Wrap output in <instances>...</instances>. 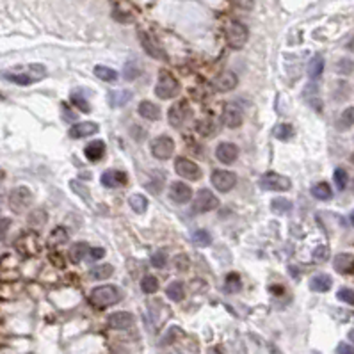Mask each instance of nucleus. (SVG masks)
<instances>
[{"mask_svg": "<svg viewBox=\"0 0 354 354\" xmlns=\"http://www.w3.org/2000/svg\"><path fill=\"white\" fill-rule=\"evenodd\" d=\"M155 94L162 100H171L180 94V84L169 72L158 73V82L155 86Z\"/></svg>", "mask_w": 354, "mask_h": 354, "instance_id": "f03ea898", "label": "nucleus"}, {"mask_svg": "<svg viewBox=\"0 0 354 354\" xmlns=\"http://www.w3.org/2000/svg\"><path fill=\"white\" fill-rule=\"evenodd\" d=\"M167 117H169L171 127L180 128L182 125H184L185 121L191 117V107H189L187 100H180V102H176L174 105H171Z\"/></svg>", "mask_w": 354, "mask_h": 354, "instance_id": "1a4fd4ad", "label": "nucleus"}, {"mask_svg": "<svg viewBox=\"0 0 354 354\" xmlns=\"http://www.w3.org/2000/svg\"><path fill=\"white\" fill-rule=\"evenodd\" d=\"M128 180L127 173L123 171H117V169H109L100 176V182H102L103 187H109V189H114V187H121L125 185Z\"/></svg>", "mask_w": 354, "mask_h": 354, "instance_id": "dca6fc26", "label": "nucleus"}, {"mask_svg": "<svg viewBox=\"0 0 354 354\" xmlns=\"http://www.w3.org/2000/svg\"><path fill=\"white\" fill-rule=\"evenodd\" d=\"M350 162H352V164H354V153H352V155H350Z\"/></svg>", "mask_w": 354, "mask_h": 354, "instance_id": "052dcab7", "label": "nucleus"}, {"mask_svg": "<svg viewBox=\"0 0 354 354\" xmlns=\"http://www.w3.org/2000/svg\"><path fill=\"white\" fill-rule=\"evenodd\" d=\"M169 198L174 203H189L192 200V189L187 184H182V182H174L169 189Z\"/></svg>", "mask_w": 354, "mask_h": 354, "instance_id": "ddd939ff", "label": "nucleus"}, {"mask_svg": "<svg viewBox=\"0 0 354 354\" xmlns=\"http://www.w3.org/2000/svg\"><path fill=\"white\" fill-rule=\"evenodd\" d=\"M329 258V249L326 246H320L313 251V260L315 262H326Z\"/></svg>", "mask_w": 354, "mask_h": 354, "instance_id": "8fccbe9b", "label": "nucleus"}, {"mask_svg": "<svg viewBox=\"0 0 354 354\" xmlns=\"http://www.w3.org/2000/svg\"><path fill=\"white\" fill-rule=\"evenodd\" d=\"M4 180V171H2V167H0V182Z\"/></svg>", "mask_w": 354, "mask_h": 354, "instance_id": "4d7b16f0", "label": "nucleus"}, {"mask_svg": "<svg viewBox=\"0 0 354 354\" xmlns=\"http://www.w3.org/2000/svg\"><path fill=\"white\" fill-rule=\"evenodd\" d=\"M258 184H260V187L264 189V191H276V192L290 191V187H292V182L279 173H265L264 176L260 178Z\"/></svg>", "mask_w": 354, "mask_h": 354, "instance_id": "39448f33", "label": "nucleus"}, {"mask_svg": "<svg viewBox=\"0 0 354 354\" xmlns=\"http://www.w3.org/2000/svg\"><path fill=\"white\" fill-rule=\"evenodd\" d=\"M166 296L174 303H180L185 298V286L182 281H171L166 288Z\"/></svg>", "mask_w": 354, "mask_h": 354, "instance_id": "393cba45", "label": "nucleus"}, {"mask_svg": "<svg viewBox=\"0 0 354 354\" xmlns=\"http://www.w3.org/2000/svg\"><path fill=\"white\" fill-rule=\"evenodd\" d=\"M242 112L237 107H230L226 105L224 110H222V123L226 125L228 128H239L242 125Z\"/></svg>", "mask_w": 354, "mask_h": 354, "instance_id": "aec40b11", "label": "nucleus"}, {"mask_svg": "<svg viewBox=\"0 0 354 354\" xmlns=\"http://www.w3.org/2000/svg\"><path fill=\"white\" fill-rule=\"evenodd\" d=\"M192 242H194V246H198V248H208V246L212 244V235L205 230H198L192 233Z\"/></svg>", "mask_w": 354, "mask_h": 354, "instance_id": "c9c22d12", "label": "nucleus"}, {"mask_svg": "<svg viewBox=\"0 0 354 354\" xmlns=\"http://www.w3.org/2000/svg\"><path fill=\"white\" fill-rule=\"evenodd\" d=\"M271 207H272V210L278 212V214H286V212L292 210V203L288 200H285V198H276L271 203Z\"/></svg>", "mask_w": 354, "mask_h": 354, "instance_id": "79ce46f5", "label": "nucleus"}, {"mask_svg": "<svg viewBox=\"0 0 354 354\" xmlns=\"http://www.w3.org/2000/svg\"><path fill=\"white\" fill-rule=\"evenodd\" d=\"M48 221V215L45 214V210H34V212H30V215H29V224L30 226H34V228H41L45 222Z\"/></svg>", "mask_w": 354, "mask_h": 354, "instance_id": "4c0bfd02", "label": "nucleus"}, {"mask_svg": "<svg viewBox=\"0 0 354 354\" xmlns=\"http://www.w3.org/2000/svg\"><path fill=\"white\" fill-rule=\"evenodd\" d=\"M303 98H305V102L308 103L313 110L322 112V100H320V91L317 84H313V82L306 84V87L303 89Z\"/></svg>", "mask_w": 354, "mask_h": 354, "instance_id": "4468645a", "label": "nucleus"}, {"mask_svg": "<svg viewBox=\"0 0 354 354\" xmlns=\"http://www.w3.org/2000/svg\"><path fill=\"white\" fill-rule=\"evenodd\" d=\"M72 102L75 103V107H79L82 112H89L91 110V107H89V103L86 102V100L82 98V96H79V94H73L72 96Z\"/></svg>", "mask_w": 354, "mask_h": 354, "instance_id": "3c124183", "label": "nucleus"}, {"mask_svg": "<svg viewBox=\"0 0 354 354\" xmlns=\"http://www.w3.org/2000/svg\"><path fill=\"white\" fill-rule=\"evenodd\" d=\"M68 241V231L64 230L63 226H57L55 230L50 233L48 237V244L50 246H59V244H64V242Z\"/></svg>", "mask_w": 354, "mask_h": 354, "instance_id": "e433bc0d", "label": "nucleus"}, {"mask_svg": "<svg viewBox=\"0 0 354 354\" xmlns=\"http://www.w3.org/2000/svg\"><path fill=\"white\" fill-rule=\"evenodd\" d=\"M215 157H217L222 164L230 166V164H233L239 158V146L233 143H221L217 146V150H215Z\"/></svg>", "mask_w": 354, "mask_h": 354, "instance_id": "f8f14e48", "label": "nucleus"}, {"mask_svg": "<svg viewBox=\"0 0 354 354\" xmlns=\"http://www.w3.org/2000/svg\"><path fill=\"white\" fill-rule=\"evenodd\" d=\"M121 299L120 290L112 285H103V286H96L93 288L89 294V301L91 305L98 306V308H107V306L116 305Z\"/></svg>", "mask_w": 354, "mask_h": 354, "instance_id": "f257e3e1", "label": "nucleus"}, {"mask_svg": "<svg viewBox=\"0 0 354 354\" xmlns=\"http://www.w3.org/2000/svg\"><path fill=\"white\" fill-rule=\"evenodd\" d=\"M84 153H86L87 160L98 162L100 158H103V155H105V143H103V141H91V143L84 148Z\"/></svg>", "mask_w": 354, "mask_h": 354, "instance_id": "412c9836", "label": "nucleus"}, {"mask_svg": "<svg viewBox=\"0 0 354 354\" xmlns=\"http://www.w3.org/2000/svg\"><path fill=\"white\" fill-rule=\"evenodd\" d=\"M274 137L279 141H288L290 137H294V128L288 123H279L274 128Z\"/></svg>", "mask_w": 354, "mask_h": 354, "instance_id": "473e14b6", "label": "nucleus"}, {"mask_svg": "<svg viewBox=\"0 0 354 354\" xmlns=\"http://www.w3.org/2000/svg\"><path fill=\"white\" fill-rule=\"evenodd\" d=\"M312 196L320 201H328L333 198V191L326 182H319V184H315L312 187Z\"/></svg>", "mask_w": 354, "mask_h": 354, "instance_id": "a878e982", "label": "nucleus"}, {"mask_svg": "<svg viewBox=\"0 0 354 354\" xmlns=\"http://www.w3.org/2000/svg\"><path fill=\"white\" fill-rule=\"evenodd\" d=\"M350 222H352V226H354V212L350 214Z\"/></svg>", "mask_w": 354, "mask_h": 354, "instance_id": "bf43d9fd", "label": "nucleus"}, {"mask_svg": "<svg viewBox=\"0 0 354 354\" xmlns=\"http://www.w3.org/2000/svg\"><path fill=\"white\" fill-rule=\"evenodd\" d=\"M333 265H335L336 272H340V274L354 276V256L349 255V253H340V255H336L335 260H333Z\"/></svg>", "mask_w": 354, "mask_h": 354, "instance_id": "f3484780", "label": "nucleus"}, {"mask_svg": "<svg viewBox=\"0 0 354 354\" xmlns=\"http://www.w3.org/2000/svg\"><path fill=\"white\" fill-rule=\"evenodd\" d=\"M94 75L98 77L100 80H105V82H116L117 80L116 70L109 68V66H102V64H98V66L94 68Z\"/></svg>", "mask_w": 354, "mask_h": 354, "instance_id": "c756f323", "label": "nucleus"}, {"mask_svg": "<svg viewBox=\"0 0 354 354\" xmlns=\"http://www.w3.org/2000/svg\"><path fill=\"white\" fill-rule=\"evenodd\" d=\"M137 112L144 117V120H150V121H158L160 120V109L158 105H155L153 102L150 100H143L137 107Z\"/></svg>", "mask_w": 354, "mask_h": 354, "instance_id": "4be33fe9", "label": "nucleus"}, {"mask_svg": "<svg viewBox=\"0 0 354 354\" xmlns=\"http://www.w3.org/2000/svg\"><path fill=\"white\" fill-rule=\"evenodd\" d=\"M349 340L354 343V329H350V331H349Z\"/></svg>", "mask_w": 354, "mask_h": 354, "instance_id": "6e6d98bb", "label": "nucleus"}, {"mask_svg": "<svg viewBox=\"0 0 354 354\" xmlns=\"http://www.w3.org/2000/svg\"><path fill=\"white\" fill-rule=\"evenodd\" d=\"M248 29L241 22H230L226 25V41L231 48L241 50L246 45V41H248Z\"/></svg>", "mask_w": 354, "mask_h": 354, "instance_id": "20e7f679", "label": "nucleus"}, {"mask_svg": "<svg viewBox=\"0 0 354 354\" xmlns=\"http://www.w3.org/2000/svg\"><path fill=\"white\" fill-rule=\"evenodd\" d=\"M98 132V125L93 121H84V123H77L70 128V136L75 139H82V137H89L93 134Z\"/></svg>", "mask_w": 354, "mask_h": 354, "instance_id": "a211bd4d", "label": "nucleus"}, {"mask_svg": "<svg viewBox=\"0 0 354 354\" xmlns=\"http://www.w3.org/2000/svg\"><path fill=\"white\" fill-rule=\"evenodd\" d=\"M30 203H32V192L23 185L15 187L9 192V208L15 214H23L30 207Z\"/></svg>", "mask_w": 354, "mask_h": 354, "instance_id": "7ed1b4c3", "label": "nucleus"}, {"mask_svg": "<svg viewBox=\"0 0 354 354\" xmlns=\"http://www.w3.org/2000/svg\"><path fill=\"white\" fill-rule=\"evenodd\" d=\"M336 298H338L340 301L347 303V305L354 306V290H350V288H340Z\"/></svg>", "mask_w": 354, "mask_h": 354, "instance_id": "de8ad7c7", "label": "nucleus"}, {"mask_svg": "<svg viewBox=\"0 0 354 354\" xmlns=\"http://www.w3.org/2000/svg\"><path fill=\"white\" fill-rule=\"evenodd\" d=\"M312 354H319V352H312Z\"/></svg>", "mask_w": 354, "mask_h": 354, "instance_id": "e2e57ef3", "label": "nucleus"}, {"mask_svg": "<svg viewBox=\"0 0 354 354\" xmlns=\"http://www.w3.org/2000/svg\"><path fill=\"white\" fill-rule=\"evenodd\" d=\"M324 72V57L322 55H315L308 64V75L310 79H319Z\"/></svg>", "mask_w": 354, "mask_h": 354, "instance_id": "c85d7f7f", "label": "nucleus"}, {"mask_svg": "<svg viewBox=\"0 0 354 354\" xmlns=\"http://www.w3.org/2000/svg\"><path fill=\"white\" fill-rule=\"evenodd\" d=\"M239 84V79L233 72H222L221 75H217V79L214 80V89L217 93H228V91L235 89Z\"/></svg>", "mask_w": 354, "mask_h": 354, "instance_id": "2eb2a0df", "label": "nucleus"}, {"mask_svg": "<svg viewBox=\"0 0 354 354\" xmlns=\"http://www.w3.org/2000/svg\"><path fill=\"white\" fill-rule=\"evenodd\" d=\"M166 262H167V256L164 251H157L151 255V265H153V267L162 269L164 265H166Z\"/></svg>", "mask_w": 354, "mask_h": 354, "instance_id": "49530a36", "label": "nucleus"}, {"mask_svg": "<svg viewBox=\"0 0 354 354\" xmlns=\"http://www.w3.org/2000/svg\"><path fill=\"white\" fill-rule=\"evenodd\" d=\"M336 125H338L340 130H347L349 127H352V125H354V105L347 107V109L340 114L338 123H336Z\"/></svg>", "mask_w": 354, "mask_h": 354, "instance_id": "72a5a7b5", "label": "nucleus"}, {"mask_svg": "<svg viewBox=\"0 0 354 354\" xmlns=\"http://www.w3.org/2000/svg\"><path fill=\"white\" fill-rule=\"evenodd\" d=\"M191 265V260H189V256L185 253H180V255L174 256V267L178 269L180 272H185Z\"/></svg>", "mask_w": 354, "mask_h": 354, "instance_id": "a18cd8bd", "label": "nucleus"}, {"mask_svg": "<svg viewBox=\"0 0 354 354\" xmlns=\"http://www.w3.org/2000/svg\"><path fill=\"white\" fill-rule=\"evenodd\" d=\"M333 285V279L331 276L328 274H317L310 279V288L313 292H328Z\"/></svg>", "mask_w": 354, "mask_h": 354, "instance_id": "5701e85b", "label": "nucleus"}, {"mask_svg": "<svg viewBox=\"0 0 354 354\" xmlns=\"http://www.w3.org/2000/svg\"><path fill=\"white\" fill-rule=\"evenodd\" d=\"M128 203H130L132 210L137 212V214H143L148 208V200L144 196H141V194H132V196L128 198Z\"/></svg>", "mask_w": 354, "mask_h": 354, "instance_id": "f704fd0d", "label": "nucleus"}, {"mask_svg": "<svg viewBox=\"0 0 354 354\" xmlns=\"http://www.w3.org/2000/svg\"><path fill=\"white\" fill-rule=\"evenodd\" d=\"M139 73H141V68H139V64H137V61H128V63L125 64L123 75H125V79H127V80L137 79V77H139Z\"/></svg>", "mask_w": 354, "mask_h": 354, "instance_id": "a19ab883", "label": "nucleus"}, {"mask_svg": "<svg viewBox=\"0 0 354 354\" xmlns=\"http://www.w3.org/2000/svg\"><path fill=\"white\" fill-rule=\"evenodd\" d=\"M141 288L144 294H155L158 290V279L155 276H144L141 281Z\"/></svg>", "mask_w": 354, "mask_h": 354, "instance_id": "58836bf2", "label": "nucleus"}, {"mask_svg": "<svg viewBox=\"0 0 354 354\" xmlns=\"http://www.w3.org/2000/svg\"><path fill=\"white\" fill-rule=\"evenodd\" d=\"M139 41H141V46L144 48V52L148 53L150 57H153V59H158V61H167L169 57H167V53L164 52L160 46L157 45V43L153 41V39L150 38L148 34H144L143 30L139 32Z\"/></svg>", "mask_w": 354, "mask_h": 354, "instance_id": "9b49d317", "label": "nucleus"}, {"mask_svg": "<svg viewBox=\"0 0 354 354\" xmlns=\"http://www.w3.org/2000/svg\"><path fill=\"white\" fill-rule=\"evenodd\" d=\"M242 288V283H241V276L237 272H230L226 276V281H224V292L228 294H235Z\"/></svg>", "mask_w": 354, "mask_h": 354, "instance_id": "7c9ffc66", "label": "nucleus"}, {"mask_svg": "<svg viewBox=\"0 0 354 354\" xmlns=\"http://www.w3.org/2000/svg\"><path fill=\"white\" fill-rule=\"evenodd\" d=\"M333 180L336 184V189L343 191L347 187V182H349V174H347V171L343 167H336L335 173H333Z\"/></svg>", "mask_w": 354, "mask_h": 354, "instance_id": "ea45409f", "label": "nucleus"}, {"mask_svg": "<svg viewBox=\"0 0 354 354\" xmlns=\"http://www.w3.org/2000/svg\"><path fill=\"white\" fill-rule=\"evenodd\" d=\"M336 72L342 73V75H350V73H354V61H350V59L338 61V64H336Z\"/></svg>", "mask_w": 354, "mask_h": 354, "instance_id": "37998d69", "label": "nucleus"}, {"mask_svg": "<svg viewBox=\"0 0 354 354\" xmlns=\"http://www.w3.org/2000/svg\"><path fill=\"white\" fill-rule=\"evenodd\" d=\"M25 73L32 82H39V80H43L46 77V68L43 64H29Z\"/></svg>", "mask_w": 354, "mask_h": 354, "instance_id": "2f4dec72", "label": "nucleus"}, {"mask_svg": "<svg viewBox=\"0 0 354 354\" xmlns=\"http://www.w3.org/2000/svg\"><path fill=\"white\" fill-rule=\"evenodd\" d=\"M134 324V315L128 312H116L109 317V326L112 329H128Z\"/></svg>", "mask_w": 354, "mask_h": 354, "instance_id": "6ab92c4d", "label": "nucleus"}, {"mask_svg": "<svg viewBox=\"0 0 354 354\" xmlns=\"http://www.w3.org/2000/svg\"><path fill=\"white\" fill-rule=\"evenodd\" d=\"M208 354H224V352H222V349H221V347H219V349H217V347H214V349H210V350H208Z\"/></svg>", "mask_w": 354, "mask_h": 354, "instance_id": "5fc2aeb1", "label": "nucleus"}, {"mask_svg": "<svg viewBox=\"0 0 354 354\" xmlns=\"http://www.w3.org/2000/svg\"><path fill=\"white\" fill-rule=\"evenodd\" d=\"M196 130L201 134V136H210V134L215 130V125L212 120H201L200 123H198Z\"/></svg>", "mask_w": 354, "mask_h": 354, "instance_id": "c03bdc74", "label": "nucleus"}, {"mask_svg": "<svg viewBox=\"0 0 354 354\" xmlns=\"http://www.w3.org/2000/svg\"><path fill=\"white\" fill-rule=\"evenodd\" d=\"M103 255H105V249H103V248H93L89 251L91 260H100V258H103Z\"/></svg>", "mask_w": 354, "mask_h": 354, "instance_id": "603ef678", "label": "nucleus"}, {"mask_svg": "<svg viewBox=\"0 0 354 354\" xmlns=\"http://www.w3.org/2000/svg\"><path fill=\"white\" fill-rule=\"evenodd\" d=\"M210 180H212V185H214L219 192L231 191V189L235 187V184H237V176H235L233 173H230V171H222V169L214 171Z\"/></svg>", "mask_w": 354, "mask_h": 354, "instance_id": "9d476101", "label": "nucleus"}, {"mask_svg": "<svg viewBox=\"0 0 354 354\" xmlns=\"http://www.w3.org/2000/svg\"><path fill=\"white\" fill-rule=\"evenodd\" d=\"M352 191H354V184H352Z\"/></svg>", "mask_w": 354, "mask_h": 354, "instance_id": "680f3d73", "label": "nucleus"}, {"mask_svg": "<svg viewBox=\"0 0 354 354\" xmlns=\"http://www.w3.org/2000/svg\"><path fill=\"white\" fill-rule=\"evenodd\" d=\"M89 246L86 244V242H75V244L70 248V260L73 262V264H79V262L84 260V256L89 255Z\"/></svg>", "mask_w": 354, "mask_h": 354, "instance_id": "b1692460", "label": "nucleus"}, {"mask_svg": "<svg viewBox=\"0 0 354 354\" xmlns=\"http://www.w3.org/2000/svg\"><path fill=\"white\" fill-rule=\"evenodd\" d=\"M174 153V141L169 136H158L151 143V155L158 160H167Z\"/></svg>", "mask_w": 354, "mask_h": 354, "instance_id": "423d86ee", "label": "nucleus"}, {"mask_svg": "<svg viewBox=\"0 0 354 354\" xmlns=\"http://www.w3.org/2000/svg\"><path fill=\"white\" fill-rule=\"evenodd\" d=\"M114 272L112 265L105 264V265H96V267H93L89 271V278L94 279V281H102V279H107L110 278Z\"/></svg>", "mask_w": 354, "mask_h": 354, "instance_id": "cd10ccee", "label": "nucleus"}, {"mask_svg": "<svg viewBox=\"0 0 354 354\" xmlns=\"http://www.w3.org/2000/svg\"><path fill=\"white\" fill-rule=\"evenodd\" d=\"M219 207V200L208 189H200L194 198V212H210Z\"/></svg>", "mask_w": 354, "mask_h": 354, "instance_id": "6e6552de", "label": "nucleus"}, {"mask_svg": "<svg viewBox=\"0 0 354 354\" xmlns=\"http://www.w3.org/2000/svg\"><path fill=\"white\" fill-rule=\"evenodd\" d=\"M132 98V93L128 89H120L109 93V103L112 107H123L125 103H128V100Z\"/></svg>", "mask_w": 354, "mask_h": 354, "instance_id": "bb28decb", "label": "nucleus"}, {"mask_svg": "<svg viewBox=\"0 0 354 354\" xmlns=\"http://www.w3.org/2000/svg\"><path fill=\"white\" fill-rule=\"evenodd\" d=\"M336 352L338 354H354V347L349 345V343H340L336 347Z\"/></svg>", "mask_w": 354, "mask_h": 354, "instance_id": "864d4df0", "label": "nucleus"}, {"mask_svg": "<svg viewBox=\"0 0 354 354\" xmlns=\"http://www.w3.org/2000/svg\"><path fill=\"white\" fill-rule=\"evenodd\" d=\"M174 171L180 174L182 178L185 180H191V182H196L201 178V169L196 162H192L189 158H176V162H174Z\"/></svg>", "mask_w": 354, "mask_h": 354, "instance_id": "0eeeda50", "label": "nucleus"}, {"mask_svg": "<svg viewBox=\"0 0 354 354\" xmlns=\"http://www.w3.org/2000/svg\"><path fill=\"white\" fill-rule=\"evenodd\" d=\"M352 41H354V39H352ZM347 48H349V50H354V43H349V45H347Z\"/></svg>", "mask_w": 354, "mask_h": 354, "instance_id": "13d9d810", "label": "nucleus"}, {"mask_svg": "<svg viewBox=\"0 0 354 354\" xmlns=\"http://www.w3.org/2000/svg\"><path fill=\"white\" fill-rule=\"evenodd\" d=\"M70 185H72V189H73V191H75L77 192V194H80V198H84V200H89V198H91V194H89V191H87V189H86V185H84V184H80V182H77V180H73L72 182V184H70Z\"/></svg>", "mask_w": 354, "mask_h": 354, "instance_id": "09e8293b", "label": "nucleus"}]
</instances>
